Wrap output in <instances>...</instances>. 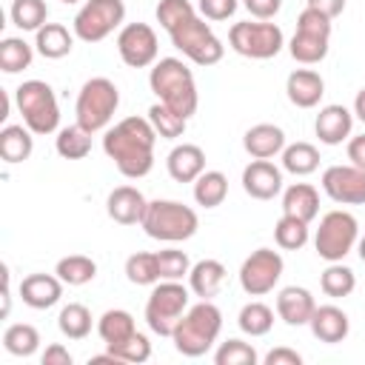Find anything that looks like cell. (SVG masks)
I'll list each match as a JSON object with an SVG mask.
<instances>
[{
  "label": "cell",
  "mask_w": 365,
  "mask_h": 365,
  "mask_svg": "<svg viewBox=\"0 0 365 365\" xmlns=\"http://www.w3.org/2000/svg\"><path fill=\"white\" fill-rule=\"evenodd\" d=\"M154 143L157 131L145 117H125L103 137V151L114 160L117 171L128 180H140L154 165Z\"/></svg>",
  "instance_id": "1"
},
{
  "label": "cell",
  "mask_w": 365,
  "mask_h": 365,
  "mask_svg": "<svg viewBox=\"0 0 365 365\" xmlns=\"http://www.w3.org/2000/svg\"><path fill=\"white\" fill-rule=\"evenodd\" d=\"M148 86L151 91L160 97V103H165L168 108H174L177 114H182L185 120L197 111V83L191 68L177 60V57H163L160 63H154L151 74H148Z\"/></svg>",
  "instance_id": "2"
},
{
  "label": "cell",
  "mask_w": 365,
  "mask_h": 365,
  "mask_svg": "<svg viewBox=\"0 0 365 365\" xmlns=\"http://www.w3.org/2000/svg\"><path fill=\"white\" fill-rule=\"evenodd\" d=\"M220 328H222L220 308L211 299H202V302L191 305L182 314V319L177 322L171 339H174V348L182 356H191L194 359V356H202L205 351H211V345L220 336Z\"/></svg>",
  "instance_id": "3"
},
{
  "label": "cell",
  "mask_w": 365,
  "mask_h": 365,
  "mask_svg": "<svg viewBox=\"0 0 365 365\" xmlns=\"http://www.w3.org/2000/svg\"><path fill=\"white\" fill-rule=\"evenodd\" d=\"M140 225L151 240L182 242V240H191L197 234L200 220H197L194 208H188L177 200H151Z\"/></svg>",
  "instance_id": "4"
},
{
  "label": "cell",
  "mask_w": 365,
  "mask_h": 365,
  "mask_svg": "<svg viewBox=\"0 0 365 365\" xmlns=\"http://www.w3.org/2000/svg\"><path fill=\"white\" fill-rule=\"evenodd\" d=\"M168 37H171L174 48L182 51V57H188L197 66H217L225 54V46L211 31V26L202 17H197V11H191L177 26H171Z\"/></svg>",
  "instance_id": "5"
},
{
  "label": "cell",
  "mask_w": 365,
  "mask_h": 365,
  "mask_svg": "<svg viewBox=\"0 0 365 365\" xmlns=\"http://www.w3.org/2000/svg\"><path fill=\"white\" fill-rule=\"evenodd\" d=\"M17 111L23 114V125H29L34 134H51L60 125V108L54 88L43 80H26L14 88Z\"/></svg>",
  "instance_id": "6"
},
{
  "label": "cell",
  "mask_w": 365,
  "mask_h": 365,
  "mask_svg": "<svg viewBox=\"0 0 365 365\" xmlns=\"http://www.w3.org/2000/svg\"><path fill=\"white\" fill-rule=\"evenodd\" d=\"M120 106V91L117 86L108 80V77H91L83 83L80 94H77V103H74V114H77V123L86 128V131H103L114 111Z\"/></svg>",
  "instance_id": "7"
},
{
  "label": "cell",
  "mask_w": 365,
  "mask_h": 365,
  "mask_svg": "<svg viewBox=\"0 0 365 365\" xmlns=\"http://www.w3.org/2000/svg\"><path fill=\"white\" fill-rule=\"evenodd\" d=\"M188 311V288L180 279H163L145 299V322L157 336H171Z\"/></svg>",
  "instance_id": "8"
},
{
  "label": "cell",
  "mask_w": 365,
  "mask_h": 365,
  "mask_svg": "<svg viewBox=\"0 0 365 365\" xmlns=\"http://www.w3.org/2000/svg\"><path fill=\"white\" fill-rule=\"evenodd\" d=\"M328 43H331V17L305 6L297 17V31L288 43L291 57L302 66H314V63L325 60Z\"/></svg>",
  "instance_id": "9"
},
{
  "label": "cell",
  "mask_w": 365,
  "mask_h": 365,
  "mask_svg": "<svg viewBox=\"0 0 365 365\" xmlns=\"http://www.w3.org/2000/svg\"><path fill=\"white\" fill-rule=\"evenodd\" d=\"M359 240L356 217L348 211H328L314 234V248L325 262H342Z\"/></svg>",
  "instance_id": "10"
},
{
  "label": "cell",
  "mask_w": 365,
  "mask_h": 365,
  "mask_svg": "<svg viewBox=\"0 0 365 365\" xmlns=\"http://www.w3.org/2000/svg\"><path fill=\"white\" fill-rule=\"evenodd\" d=\"M228 43L237 54L242 57H251V60H271L282 51L285 46V37H282V29L277 23H234L231 31H228Z\"/></svg>",
  "instance_id": "11"
},
{
  "label": "cell",
  "mask_w": 365,
  "mask_h": 365,
  "mask_svg": "<svg viewBox=\"0 0 365 365\" xmlns=\"http://www.w3.org/2000/svg\"><path fill=\"white\" fill-rule=\"evenodd\" d=\"M125 20L123 0H86L83 9L74 14V37L83 43H100Z\"/></svg>",
  "instance_id": "12"
},
{
  "label": "cell",
  "mask_w": 365,
  "mask_h": 365,
  "mask_svg": "<svg viewBox=\"0 0 365 365\" xmlns=\"http://www.w3.org/2000/svg\"><path fill=\"white\" fill-rule=\"evenodd\" d=\"M282 277V257L271 248H257L251 257H245L240 268V285L248 297H262L274 291V285Z\"/></svg>",
  "instance_id": "13"
},
{
  "label": "cell",
  "mask_w": 365,
  "mask_h": 365,
  "mask_svg": "<svg viewBox=\"0 0 365 365\" xmlns=\"http://www.w3.org/2000/svg\"><path fill=\"white\" fill-rule=\"evenodd\" d=\"M117 51H120V60L131 68H145L157 60V34L148 23H128L120 29L117 34Z\"/></svg>",
  "instance_id": "14"
},
{
  "label": "cell",
  "mask_w": 365,
  "mask_h": 365,
  "mask_svg": "<svg viewBox=\"0 0 365 365\" xmlns=\"http://www.w3.org/2000/svg\"><path fill=\"white\" fill-rule=\"evenodd\" d=\"M322 191L339 205H365V171L356 165H328Z\"/></svg>",
  "instance_id": "15"
},
{
  "label": "cell",
  "mask_w": 365,
  "mask_h": 365,
  "mask_svg": "<svg viewBox=\"0 0 365 365\" xmlns=\"http://www.w3.org/2000/svg\"><path fill=\"white\" fill-rule=\"evenodd\" d=\"M242 188L254 200H274L282 191V171L271 160H251L242 168Z\"/></svg>",
  "instance_id": "16"
},
{
  "label": "cell",
  "mask_w": 365,
  "mask_h": 365,
  "mask_svg": "<svg viewBox=\"0 0 365 365\" xmlns=\"http://www.w3.org/2000/svg\"><path fill=\"white\" fill-rule=\"evenodd\" d=\"M145 208H148V200H145L143 191L134 188V185H120V188H114V191L108 194V200H106L108 217H111L114 222H120V225H137V222H143Z\"/></svg>",
  "instance_id": "17"
},
{
  "label": "cell",
  "mask_w": 365,
  "mask_h": 365,
  "mask_svg": "<svg viewBox=\"0 0 365 365\" xmlns=\"http://www.w3.org/2000/svg\"><path fill=\"white\" fill-rule=\"evenodd\" d=\"M63 279L60 277H51V274H29L23 282H20V297L29 308L34 311H46L51 305L60 302L63 297Z\"/></svg>",
  "instance_id": "18"
},
{
  "label": "cell",
  "mask_w": 365,
  "mask_h": 365,
  "mask_svg": "<svg viewBox=\"0 0 365 365\" xmlns=\"http://www.w3.org/2000/svg\"><path fill=\"white\" fill-rule=\"evenodd\" d=\"M317 302L311 297L308 288H299V285H288L277 294V314L285 325L291 328H299V325H308L311 322V314H314Z\"/></svg>",
  "instance_id": "19"
},
{
  "label": "cell",
  "mask_w": 365,
  "mask_h": 365,
  "mask_svg": "<svg viewBox=\"0 0 365 365\" xmlns=\"http://www.w3.org/2000/svg\"><path fill=\"white\" fill-rule=\"evenodd\" d=\"M351 125H354V114L345 108V106H322L319 114H317V123H314V131L319 137V143L325 145H339L342 140L351 137Z\"/></svg>",
  "instance_id": "20"
},
{
  "label": "cell",
  "mask_w": 365,
  "mask_h": 365,
  "mask_svg": "<svg viewBox=\"0 0 365 365\" xmlns=\"http://www.w3.org/2000/svg\"><path fill=\"white\" fill-rule=\"evenodd\" d=\"M311 334L325 342V345H336L348 336L351 331V322H348V314L336 305H317L314 314H311Z\"/></svg>",
  "instance_id": "21"
},
{
  "label": "cell",
  "mask_w": 365,
  "mask_h": 365,
  "mask_svg": "<svg viewBox=\"0 0 365 365\" xmlns=\"http://www.w3.org/2000/svg\"><path fill=\"white\" fill-rule=\"evenodd\" d=\"M285 94L297 108H314L325 94V80L311 68H297L285 80Z\"/></svg>",
  "instance_id": "22"
},
{
  "label": "cell",
  "mask_w": 365,
  "mask_h": 365,
  "mask_svg": "<svg viewBox=\"0 0 365 365\" xmlns=\"http://www.w3.org/2000/svg\"><path fill=\"white\" fill-rule=\"evenodd\" d=\"M165 168H168L171 180H177V182H194L205 171V151L200 145H194V143L174 145L168 151Z\"/></svg>",
  "instance_id": "23"
},
{
  "label": "cell",
  "mask_w": 365,
  "mask_h": 365,
  "mask_svg": "<svg viewBox=\"0 0 365 365\" xmlns=\"http://www.w3.org/2000/svg\"><path fill=\"white\" fill-rule=\"evenodd\" d=\"M242 148L254 157V160H271L274 154H279L285 148V131L274 123H257L245 131L242 137Z\"/></svg>",
  "instance_id": "24"
},
{
  "label": "cell",
  "mask_w": 365,
  "mask_h": 365,
  "mask_svg": "<svg viewBox=\"0 0 365 365\" xmlns=\"http://www.w3.org/2000/svg\"><path fill=\"white\" fill-rule=\"evenodd\" d=\"M282 214L311 222L319 214V194H317V188L308 185V182L288 185L285 194H282Z\"/></svg>",
  "instance_id": "25"
},
{
  "label": "cell",
  "mask_w": 365,
  "mask_h": 365,
  "mask_svg": "<svg viewBox=\"0 0 365 365\" xmlns=\"http://www.w3.org/2000/svg\"><path fill=\"white\" fill-rule=\"evenodd\" d=\"M222 282H225V265L220 259H200L188 271V288L197 297H202V299L217 297V291L222 288Z\"/></svg>",
  "instance_id": "26"
},
{
  "label": "cell",
  "mask_w": 365,
  "mask_h": 365,
  "mask_svg": "<svg viewBox=\"0 0 365 365\" xmlns=\"http://www.w3.org/2000/svg\"><path fill=\"white\" fill-rule=\"evenodd\" d=\"M34 48L46 57V60H60L66 54H71V46H74V37L68 34V29L63 23H46L43 29L34 31Z\"/></svg>",
  "instance_id": "27"
},
{
  "label": "cell",
  "mask_w": 365,
  "mask_h": 365,
  "mask_svg": "<svg viewBox=\"0 0 365 365\" xmlns=\"http://www.w3.org/2000/svg\"><path fill=\"white\" fill-rule=\"evenodd\" d=\"M34 131L29 125H3L0 131V157L6 163H23L34 151Z\"/></svg>",
  "instance_id": "28"
},
{
  "label": "cell",
  "mask_w": 365,
  "mask_h": 365,
  "mask_svg": "<svg viewBox=\"0 0 365 365\" xmlns=\"http://www.w3.org/2000/svg\"><path fill=\"white\" fill-rule=\"evenodd\" d=\"M54 148L63 160H83L88 157L91 151V131H86L80 123L74 125H66L57 131V140H54Z\"/></svg>",
  "instance_id": "29"
},
{
  "label": "cell",
  "mask_w": 365,
  "mask_h": 365,
  "mask_svg": "<svg viewBox=\"0 0 365 365\" xmlns=\"http://www.w3.org/2000/svg\"><path fill=\"white\" fill-rule=\"evenodd\" d=\"M97 334H100V339H103L106 345H111V342H123V339H128L131 334H137V325H134V317H131L128 311L111 308V311H106V314L97 319Z\"/></svg>",
  "instance_id": "30"
},
{
  "label": "cell",
  "mask_w": 365,
  "mask_h": 365,
  "mask_svg": "<svg viewBox=\"0 0 365 365\" xmlns=\"http://www.w3.org/2000/svg\"><path fill=\"white\" fill-rule=\"evenodd\" d=\"M282 168L294 177L314 174L319 168V151L311 143H291L282 148Z\"/></svg>",
  "instance_id": "31"
},
{
  "label": "cell",
  "mask_w": 365,
  "mask_h": 365,
  "mask_svg": "<svg viewBox=\"0 0 365 365\" xmlns=\"http://www.w3.org/2000/svg\"><path fill=\"white\" fill-rule=\"evenodd\" d=\"M225 194H228V180H225L222 171H202V174L194 180V200H197V205H202V208H217V205H222Z\"/></svg>",
  "instance_id": "32"
},
{
  "label": "cell",
  "mask_w": 365,
  "mask_h": 365,
  "mask_svg": "<svg viewBox=\"0 0 365 365\" xmlns=\"http://www.w3.org/2000/svg\"><path fill=\"white\" fill-rule=\"evenodd\" d=\"M57 328L68 339H86L91 334V311L80 302H68L57 317Z\"/></svg>",
  "instance_id": "33"
},
{
  "label": "cell",
  "mask_w": 365,
  "mask_h": 365,
  "mask_svg": "<svg viewBox=\"0 0 365 365\" xmlns=\"http://www.w3.org/2000/svg\"><path fill=\"white\" fill-rule=\"evenodd\" d=\"M37 345H40V334L29 322H14L3 331V348L11 356H31L37 351Z\"/></svg>",
  "instance_id": "34"
},
{
  "label": "cell",
  "mask_w": 365,
  "mask_h": 365,
  "mask_svg": "<svg viewBox=\"0 0 365 365\" xmlns=\"http://www.w3.org/2000/svg\"><path fill=\"white\" fill-rule=\"evenodd\" d=\"M54 274L66 282V285H86L97 277V262L91 257H83V254H71V257H63L54 268Z\"/></svg>",
  "instance_id": "35"
},
{
  "label": "cell",
  "mask_w": 365,
  "mask_h": 365,
  "mask_svg": "<svg viewBox=\"0 0 365 365\" xmlns=\"http://www.w3.org/2000/svg\"><path fill=\"white\" fill-rule=\"evenodd\" d=\"M237 325L248 336H265L274 328V311L265 302H248V305L240 308Z\"/></svg>",
  "instance_id": "36"
},
{
  "label": "cell",
  "mask_w": 365,
  "mask_h": 365,
  "mask_svg": "<svg viewBox=\"0 0 365 365\" xmlns=\"http://www.w3.org/2000/svg\"><path fill=\"white\" fill-rule=\"evenodd\" d=\"M9 14H11V23L20 31H37V29L46 26L48 6H46V0H14Z\"/></svg>",
  "instance_id": "37"
},
{
  "label": "cell",
  "mask_w": 365,
  "mask_h": 365,
  "mask_svg": "<svg viewBox=\"0 0 365 365\" xmlns=\"http://www.w3.org/2000/svg\"><path fill=\"white\" fill-rule=\"evenodd\" d=\"M31 60H34V51L23 37H3V43H0V68L6 74H17V71L29 68Z\"/></svg>",
  "instance_id": "38"
},
{
  "label": "cell",
  "mask_w": 365,
  "mask_h": 365,
  "mask_svg": "<svg viewBox=\"0 0 365 365\" xmlns=\"http://www.w3.org/2000/svg\"><path fill=\"white\" fill-rule=\"evenodd\" d=\"M274 242H277L282 251H299V248L308 242V222L282 214V217L277 220V225H274Z\"/></svg>",
  "instance_id": "39"
},
{
  "label": "cell",
  "mask_w": 365,
  "mask_h": 365,
  "mask_svg": "<svg viewBox=\"0 0 365 365\" xmlns=\"http://www.w3.org/2000/svg\"><path fill=\"white\" fill-rule=\"evenodd\" d=\"M319 288H322L325 297L339 299V297H348V294L356 288V277H354V271H351L348 265L331 262V265L322 271V277H319Z\"/></svg>",
  "instance_id": "40"
},
{
  "label": "cell",
  "mask_w": 365,
  "mask_h": 365,
  "mask_svg": "<svg viewBox=\"0 0 365 365\" xmlns=\"http://www.w3.org/2000/svg\"><path fill=\"white\" fill-rule=\"evenodd\" d=\"M148 120H151L157 137H163V140H177L185 131V117L177 114L174 108H168L165 103H154L148 108Z\"/></svg>",
  "instance_id": "41"
},
{
  "label": "cell",
  "mask_w": 365,
  "mask_h": 365,
  "mask_svg": "<svg viewBox=\"0 0 365 365\" xmlns=\"http://www.w3.org/2000/svg\"><path fill=\"white\" fill-rule=\"evenodd\" d=\"M125 277L134 285H157L160 282V268H157V254L137 251L125 259Z\"/></svg>",
  "instance_id": "42"
},
{
  "label": "cell",
  "mask_w": 365,
  "mask_h": 365,
  "mask_svg": "<svg viewBox=\"0 0 365 365\" xmlns=\"http://www.w3.org/2000/svg\"><path fill=\"white\" fill-rule=\"evenodd\" d=\"M108 351H111L120 362H134V365H140V362H148V356H151V342H148L145 334L137 331V334H131V336L123 339V342H111Z\"/></svg>",
  "instance_id": "43"
},
{
  "label": "cell",
  "mask_w": 365,
  "mask_h": 365,
  "mask_svg": "<svg viewBox=\"0 0 365 365\" xmlns=\"http://www.w3.org/2000/svg\"><path fill=\"white\" fill-rule=\"evenodd\" d=\"M257 359H259L257 351L248 342H242V339H228L214 354L217 365H257Z\"/></svg>",
  "instance_id": "44"
},
{
  "label": "cell",
  "mask_w": 365,
  "mask_h": 365,
  "mask_svg": "<svg viewBox=\"0 0 365 365\" xmlns=\"http://www.w3.org/2000/svg\"><path fill=\"white\" fill-rule=\"evenodd\" d=\"M157 268H160V279H182L188 277L191 262L185 251L165 248V251H157Z\"/></svg>",
  "instance_id": "45"
},
{
  "label": "cell",
  "mask_w": 365,
  "mask_h": 365,
  "mask_svg": "<svg viewBox=\"0 0 365 365\" xmlns=\"http://www.w3.org/2000/svg\"><path fill=\"white\" fill-rule=\"evenodd\" d=\"M194 11V6L188 0H160L157 3V23L168 31L171 26H177L182 17H188Z\"/></svg>",
  "instance_id": "46"
},
{
  "label": "cell",
  "mask_w": 365,
  "mask_h": 365,
  "mask_svg": "<svg viewBox=\"0 0 365 365\" xmlns=\"http://www.w3.org/2000/svg\"><path fill=\"white\" fill-rule=\"evenodd\" d=\"M240 0H200V11L205 20H228L237 11Z\"/></svg>",
  "instance_id": "47"
},
{
  "label": "cell",
  "mask_w": 365,
  "mask_h": 365,
  "mask_svg": "<svg viewBox=\"0 0 365 365\" xmlns=\"http://www.w3.org/2000/svg\"><path fill=\"white\" fill-rule=\"evenodd\" d=\"M248 14H254L257 20H271L279 9H282V0H242Z\"/></svg>",
  "instance_id": "48"
},
{
  "label": "cell",
  "mask_w": 365,
  "mask_h": 365,
  "mask_svg": "<svg viewBox=\"0 0 365 365\" xmlns=\"http://www.w3.org/2000/svg\"><path fill=\"white\" fill-rule=\"evenodd\" d=\"M265 365H302V356L291 348H274L265 354Z\"/></svg>",
  "instance_id": "49"
},
{
  "label": "cell",
  "mask_w": 365,
  "mask_h": 365,
  "mask_svg": "<svg viewBox=\"0 0 365 365\" xmlns=\"http://www.w3.org/2000/svg\"><path fill=\"white\" fill-rule=\"evenodd\" d=\"M43 365H71V354H68V348H63L60 342L48 345L46 354H43Z\"/></svg>",
  "instance_id": "50"
},
{
  "label": "cell",
  "mask_w": 365,
  "mask_h": 365,
  "mask_svg": "<svg viewBox=\"0 0 365 365\" xmlns=\"http://www.w3.org/2000/svg\"><path fill=\"white\" fill-rule=\"evenodd\" d=\"M348 160H351V165L365 171V134L348 140Z\"/></svg>",
  "instance_id": "51"
},
{
  "label": "cell",
  "mask_w": 365,
  "mask_h": 365,
  "mask_svg": "<svg viewBox=\"0 0 365 365\" xmlns=\"http://www.w3.org/2000/svg\"><path fill=\"white\" fill-rule=\"evenodd\" d=\"M308 9H317V11H322L325 17H336V14H342V9H345V0H308Z\"/></svg>",
  "instance_id": "52"
},
{
  "label": "cell",
  "mask_w": 365,
  "mask_h": 365,
  "mask_svg": "<svg viewBox=\"0 0 365 365\" xmlns=\"http://www.w3.org/2000/svg\"><path fill=\"white\" fill-rule=\"evenodd\" d=\"M354 114L365 123V88H359V94H356V100H354Z\"/></svg>",
  "instance_id": "53"
},
{
  "label": "cell",
  "mask_w": 365,
  "mask_h": 365,
  "mask_svg": "<svg viewBox=\"0 0 365 365\" xmlns=\"http://www.w3.org/2000/svg\"><path fill=\"white\" fill-rule=\"evenodd\" d=\"M356 248H359V259L365 262V237H362V240H356Z\"/></svg>",
  "instance_id": "54"
},
{
  "label": "cell",
  "mask_w": 365,
  "mask_h": 365,
  "mask_svg": "<svg viewBox=\"0 0 365 365\" xmlns=\"http://www.w3.org/2000/svg\"><path fill=\"white\" fill-rule=\"evenodd\" d=\"M63 3H66V6H71V3H77V0H63Z\"/></svg>",
  "instance_id": "55"
}]
</instances>
